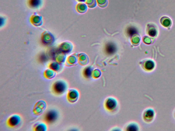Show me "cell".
Returning a JSON list of instances; mask_svg holds the SVG:
<instances>
[{
	"label": "cell",
	"mask_w": 175,
	"mask_h": 131,
	"mask_svg": "<svg viewBox=\"0 0 175 131\" xmlns=\"http://www.w3.org/2000/svg\"><path fill=\"white\" fill-rule=\"evenodd\" d=\"M161 22L162 25L166 27H170L171 25V20L170 18L166 16H164L162 18Z\"/></svg>",
	"instance_id": "obj_8"
},
{
	"label": "cell",
	"mask_w": 175,
	"mask_h": 131,
	"mask_svg": "<svg viewBox=\"0 0 175 131\" xmlns=\"http://www.w3.org/2000/svg\"><path fill=\"white\" fill-rule=\"evenodd\" d=\"M41 0H29V4L31 7L36 8L40 5Z\"/></svg>",
	"instance_id": "obj_10"
},
{
	"label": "cell",
	"mask_w": 175,
	"mask_h": 131,
	"mask_svg": "<svg viewBox=\"0 0 175 131\" xmlns=\"http://www.w3.org/2000/svg\"><path fill=\"white\" fill-rule=\"evenodd\" d=\"M78 93L76 91L71 90L68 93V100L70 102H74L77 98Z\"/></svg>",
	"instance_id": "obj_6"
},
{
	"label": "cell",
	"mask_w": 175,
	"mask_h": 131,
	"mask_svg": "<svg viewBox=\"0 0 175 131\" xmlns=\"http://www.w3.org/2000/svg\"><path fill=\"white\" fill-rule=\"evenodd\" d=\"M157 33V29L154 26H151L149 28L148 31V34L152 37L155 36Z\"/></svg>",
	"instance_id": "obj_11"
},
{
	"label": "cell",
	"mask_w": 175,
	"mask_h": 131,
	"mask_svg": "<svg viewBox=\"0 0 175 131\" xmlns=\"http://www.w3.org/2000/svg\"><path fill=\"white\" fill-rule=\"evenodd\" d=\"M46 107V104L45 101H39L35 105L33 108V113L35 115H40L44 112Z\"/></svg>",
	"instance_id": "obj_3"
},
{
	"label": "cell",
	"mask_w": 175,
	"mask_h": 131,
	"mask_svg": "<svg viewBox=\"0 0 175 131\" xmlns=\"http://www.w3.org/2000/svg\"><path fill=\"white\" fill-rule=\"evenodd\" d=\"M79 1H83L84 0H79Z\"/></svg>",
	"instance_id": "obj_19"
},
{
	"label": "cell",
	"mask_w": 175,
	"mask_h": 131,
	"mask_svg": "<svg viewBox=\"0 0 175 131\" xmlns=\"http://www.w3.org/2000/svg\"><path fill=\"white\" fill-rule=\"evenodd\" d=\"M33 129L35 131H46L47 130V126L45 123L38 122L35 124Z\"/></svg>",
	"instance_id": "obj_7"
},
{
	"label": "cell",
	"mask_w": 175,
	"mask_h": 131,
	"mask_svg": "<svg viewBox=\"0 0 175 131\" xmlns=\"http://www.w3.org/2000/svg\"><path fill=\"white\" fill-rule=\"evenodd\" d=\"M68 87L66 82L59 80L55 82L52 87V89L55 94L61 95L66 92Z\"/></svg>",
	"instance_id": "obj_1"
},
{
	"label": "cell",
	"mask_w": 175,
	"mask_h": 131,
	"mask_svg": "<svg viewBox=\"0 0 175 131\" xmlns=\"http://www.w3.org/2000/svg\"><path fill=\"white\" fill-rule=\"evenodd\" d=\"M21 121V118L19 115H14L9 117L7 121V124L9 127H14L19 125Z\"/></svg>",
	"instance_id": "obj_4"
},
{
	"label": "cell",
	"mask_w": 175,
	"mask_h": 131,
	"mask_svg": "<svg viewBox=\"0 0 175 131\" xmlns=\"http://www.w3.org/2000/svg\"><path fill=\"white\" fill-rule=\"evenodd\" d=\"M56 73L54 71L48 70L45 71L44 72V76L48 79H51L54 78L56 76Z\"/></svg>",
	"instance_id": "obj_9"
},
{
	"label": "cell",
	"mask_w": 175,
	"mask_h": 131,
	"mask_svg": "<svg viewBox=\"0 0 175 131\" xmlns=\"http://www.w3.org/2000/svg\"><path fill=\"white\" fill-rule=\"evenodd\" d=\"M58 117L57 112L54 110H49L44 116V120L46 123H51L56 120Z\"/></svg>",
	"instance_id": "obj_2"
},
{
	"label": "cell",
	"mask_w": 175,
	"mask_h": 131,
	"mask_svg": "<svg viewBox=\"0 0 175 131\" xmlns=\"http://www.w3.org/2000/svg\"><path fill=\"white\" fill-rule=\"evenodd\" d=\"M137 30L135 27H130L128 28L127 30V33L128 35L131 36L134 34H135L137 33Z\"/></svg>",
	"instance_id": "obj_12"
},
{
	"label": "cell",
	"mask_w": 175,
	"mask_h": 131,
	"mask_svg": "<svg viewBox=\"0 0 175 131\" xmlns=\"http://www.w3.org/2000/svg\"><path fill=\"white\" fill-rule=\"evenodd\" d=\"M108 107H109V108H112L115 107V104L114 102H113V101L111 100V102H108Z\"/></svg>",
	"instance_id": "obj_16"
},
{
	"label": "cell",
	"mask_w": 175,
	"mask_h": 131,
	"mask_svg": "<svg viewBox=\"0 0 175 131\" xmlns=\"http://www.w3.org/2000/svg\"><path fill=\"white\" fill-rule=\"evenodd\" d=\"M147 117L148 118H152L153 117L154 112L152 110H149L146 113Z\"/></svg>",
	"instance_id": "obj_15"
},
{
	"label": "cell",
	"mask_w": 175,
	"mask_h": 131,
	"mask_svg": "<svg viewBox=\"0 0 175 131\" xmlns=\"http://www.w3.org/2000/svg\"><path fill=\"white\" fill-rule=\"evenodd\" d=\"M50 67H51V69H53L54 71H56V72L58 71L59 70V68H60L59 65L58 64H56V63H55V64L53 63L51 65Z\"/></svg>",
	"instance_id": "obj_14"
},
{
	"label": "cell",
	"mask_w": 175,
	"mask_h": 131,
	"mask_svg": "<svg viewBox=\"0 0 175 131\" xmlns=\"http://www.w3.org/2000/svg\"><path fill=\"white\" fill-rule=\"evenodd\" d=\"M106 51L109 55L114 54L116 50V46L113 43H108L106 45L105 47Z\"/></svg>",
	"instance_id": "obj_5"
},
{
	"label": "cell",
	"mask_w": 175,
	"mask_h": 131,
	"mask_svg": "<svg viewBox=\"0 0 175 131\" xmlns=\"http://www.w3.org/2000/svg\"><path fill=\"white\" fill-rule=\"evenodd\" d=\"M91 70L89 68H87L85 70V74L87 76H90L91 74Z\"/></svg>",
	"instance_id": "obj_17"
},
{
	"label": "cell",
	"mask_w": 175,
	"mask_h": 131,
	"mask_svg": "<svg viewBox=\"0 0 175 131\" xmlns=\"http://www.w3.org/2000/svg\"><path fill=\"white\" fill-rule=\"evenodd\" d=\"M130 128V129H132L131 130H136V129L137 128L136 127L134 126H132L131 127H130V128Z\"/></svg>",
	"instance_id": "obj_18"
},
{
	"label": "cell",
	"mask_w": 175,
	"mask_h": 131,
	"mask_svg": "<svg viewBox=\"0 0 175 131\" xmlns=\"http://www.w3.org/2000/svg\"><path fill=\"white\" fill-rule=\"evenodd\" d=\"M154 63L153 61H147L146 65V67L147 70H151L154 68Z\"/></svg>",
	"instance_id": "obj_13"
}]
</instances>
